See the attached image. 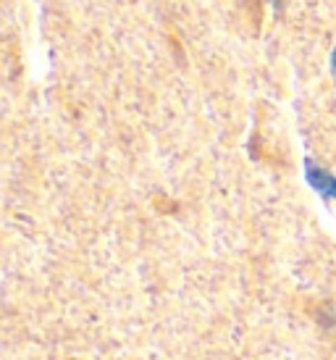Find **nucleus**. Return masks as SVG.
<instances>
[{"mask_svg":"<svg viewBox=\"0 0 336 360\" xmlns=\"http://www.w3.org/2000/svg\"><path fill=\"white\" fill-rule=\"evenodd\" d=\"M307 179L313 184V190L321 192L323 198H336V179L323 169H313V163H307Z\"/></svg>","mask_w":336,"mask_h":360,"instance_id":"nucleus-1","label":"nucleus"},{"mask_svg":"<svg viewBox=\"0 0 336 360\" xmlns=\"http://www.w3.org/2000/svg\"><path fill=\"white\" fill-rule=\"evenodd\" d=\"M334 71H336V51H334Z\"/></svg>","mask_w":336,"mask_h":360,"instance_id":"nucleus-2","label":"nucleus"}]
</instances>
